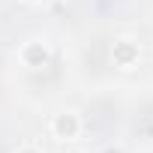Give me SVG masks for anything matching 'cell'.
I'll return each instance as SVG.
<instances>
[{
  "mask_svg": "<svg viewBox=\"0 0 153 153\" xmlns=\"http://www.w3.org/2000/svg\"><path fill=\"white\" fill-rule=\"evenodd\" d=\"M57 129H60V132H66V135H72V132H75V120H72V117H69V120H66V117H60V120H57Z\"/></svg>",
  "mask_w": 153,
  "mask_h": 153,
  "instance_id": "cell-1",
  "label": "cell"
}]
</instances>
